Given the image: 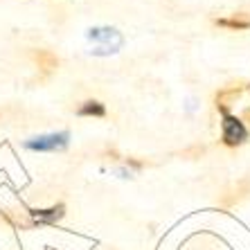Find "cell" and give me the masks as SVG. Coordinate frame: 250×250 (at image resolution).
Returning a JSON list of instances; mask_svg holds the SVG:
<instances>
[{"instance_id":"cell-1","label":"cell","mask_w":250,"mask_h":250,"mask_svg":"<svg viewBox=\"0 0 250 250\" xmlns=\"http://www.w3.org/2000/svg\"><path fill=\"white\" fill-rule=\"evenodd\" d=\"M250 138L246 124L241 122V117H234L230 113H223V122H221V142L228 149H237V146L246 145Z\"/></svg>"},{"instance_id":"cell-3","label":"cell","mask_w":250,"mask_h":250,"mask_svg":"<svg viewBox=\"0 0 250 250\" xmlns=\"http://www.w3.org/2000/svg\"><path fill=\"white\" fill-rule=\"evenodd\" d=\"M27 216L32 226H57L65 216V205L57 203L47 209H27Z\"/></svg>"},{"instance_id":"cell-2","label":"cell","mask_w":250,"mask_h":250,"mask_svg":"<svg viewBox=\"0 0 250 250\" xmlns=\"http://www.w3.org/2000/svg\"><path fill=\"white\" fill-rule=\"evenodd\" d=\"M70 142L68 131H59V133H45V135H36V138L25 142V149L29 151H39V153H54V151H63Z\"/></svg>"},{"instance_id":"cell-12","label":"cell","mask_w":250,"mask_h":250,"mask_svg":"<svg viewBox=\"0 0 250 250\" xmlns=\"http://www.w3.org/2000/svg\"><path fill=\"white\" fill-rule=\"evenodd\" d=\"M241 122H244V124H250V108H246V111L241 113Z\"/></svg>"},{"instance_id":"cell-8","label":"cell","mask_w":250,"mask_h":250,"mask_svg":"<svg viewBox=\"0 0 250 250\" xmlns=\"http://www.w3.org/2000/svg\"><path fill=\"white\" fill-rule=\"evenodd\" d=\"M241 93H244V83H232V86H228V88H221V90L216 93V97H214L216 108H219L221 113H228L230 104H232Z\"/></svg>"},{"instance_id":"cell-10","label":"cell","mask_w":250,"mask_h":250,"mask_svg":"<svg viewBox=\"0 0 250 250\" xmlns=\"http://www.w3.org/2000/svg\"><path fill=\"white\" fill-rule=\"evenodd\" d=\"M124 165H126V167H133V169H142V167H146L145 160H135V158H124Z\"/></svg>"},{"instance_id":"cell-4","label":"cell","mask_w":250,"mask_h":250,"mask_svg":"<svg viewBox=\"0 0 250 250\" xmlns=\"http://www.w3.org/2000/svg\"><path fill=\"white\" fill-rule=\"evenodd\" d=\"M248 194H250V178H241V181H237L234 185H230L226 192L221 194L219 203H221L223 208H234V205L241 203Z\"/></svg>"},{"instance_id":"cell-5","label":"cell","mask_w":250,"mask_h":250,"mask_svg":"<svg viewBox=\"0 0 250 250\" xmlns=\"http://www.w3.org/2000/svg\"><path fill=\"white\" fill-rule=\"evenodd\" d=\"M0 221L5 223V226L14 228V230H29V228H34L27 216V209H25V212H18V209L0 208Z\"/></svg>"},{"instance_id":"cell-7","label":"cell","mask_w":250,"mask_h":250,"mask_svg":"<svg viewBox=\"0 0 250 250\" xmlns=\"http://www.w3.org/2000/svg\"><path fill=\"white\" fill-rule=\"evenodd\" d=\"M214 25L223 29H230V32H244V29L250 27V14L239 12V14H232V16L214 18Z\"/></svg>"},{"instance_id":"cell-9","label":"cell","mask_w":250,"mask_h":250,"mask_svg":"<svg viewBox=\"0 0 250 250\" xmlns=\"http://www.w3.org/2000/svg\"><path fill=\"white\" fill-rule=\"evenodd\" d=\"M75 113L79 117H104L106 115V106L97 99H86L75 108Z\"/></svg>"},{"instance_id":"cell-13","label":"cell","mask_w":250,"mask_h":250,"mask_svg":"<svg viewBox=\"0 0 250 250\" xmlns=\"http://www.w3.org/2000/svg\"><path fill=\"white\" fill-rule=\"evenodd\" d=\"M248 90H250V86H248Z\"/></svg>"},{"instance_id":"cell-6","label":"cell","mask_w":250,"mask_h":250,"mask_svg":"<svg viewBox=\"0 0 250 250\" xmlns=\"http://www.w3.org/2000/svg\"><path fill=\"white\" fill-rule=\"evenodd\" d=\"M32 59H34V63L39 65V72H41L43 77H50L52 72H57V68H59V57L52 50H32Z\"/></svg>"},{"instance_id":"cell-11","label":"cell","mask_w":250,"mask_h":250,"mask_svg":"<svg viewBox=\"0 0 250 250\" xmlns=\"http://www.w3.org/2000/svg\"><path fill=\"white\" fill-rule=\"evenodd\" d=\"M106 156H108V160H120V158H122L120 153L115 151V149H108V151H106Z\"/></svg>"}]
</instances>
